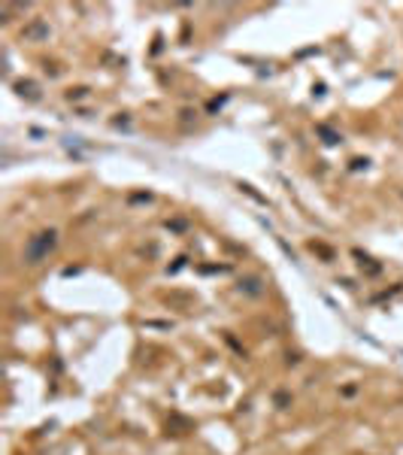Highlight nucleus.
Masks as SVG:
<instances>
[{
	"label": "nucleus",
	"mask_w": 403,
	"mask_h": 455,
	"mask_svg": "<svg viewBox=\"0 0 403 455\" xmlns=\"http://www.w3.org/2000/svg\"><path fill=\"white\" fill-rule=\"evenodd\" d=\"M55 246H58V231H55V228H46V231L33 234V237L24 243L21 258H24L27 267H36V264H42V261L55 252Z\"/></svg>",
	"instance_id": "f257e3e1"
},
{
	"label": "nucleus",
	"mask_w": 403,
	"mask_h": 455,
	"mask_svg": "<svg viewBox=\"0 0 403 455\" xmlns=\"http://www.w3.org/2000/svg\"><path fill=\"white\" fill-rule=\"evenodd\" d=\"M21 36H24L27 43H42V39H49V24H46L42 18H33L30 24H24Z\"/></svg>",
	"instance_id": "f03ea898"
},
{
	"label": "nucleus",
	"mask_w": 403,
	"mask_h": 455,
	"mask_svg": "<svg viewBox=\"0 0 403 455\" xmlns=\"http://www.w3.org/2000/svg\"><path fill=\"white\" fill-rule=\"evenodd\" d=\"M240 292H243V295H249V298H261V295H264V282H261V276H243V279H240Z\"/></svg>",
	"instance_id": "7ed1b4c3"
},
{
	"label": "nucleus",
	"mask_w": 403,
	"mask_h": 455,
	"mask_svg": "<svg viewBox=\"0 0 403 455\" xmlns=\"http://www.w3.org/2000/svg\"><path fill=\"white\" fill-rule=\"evenodd\" d=\"M15 94L24 100H39V85L30 79H21V82H15Z\"/></svg>",
	"instance_id": "20e7f679"
},
{
	"label": "nucleus",
	"mask_w": 403,
	"mask_h": 455,
	"mask_svg": "<svg viewBox=\"0 0 403 455\" xmlns=\"http://www.w3.org/2000/svg\"><path fill=\"white\" fill-rule=\"evenodd\" d=\"M316 131H319V137H325V143H328V146H337V143H340V134H337V131H331L328 125H316Z\"/></svg>",
	"instance_id": "39448f33"
},
{
	"label": "nucleus",
	"mask_w": 403,
	"mask_h": 455,
	"mask_svg": "<svg viewBox=\"0 0 403 455\" xmlns=\"http://www.w3.org/2000/svg\"><path fill=\"white\" fill-rule=\"evenodd\" d=\"M82 97H88V88H82V85L67 91V100H82Z\"/></svg>",
	"instance_id": "423d86ee"
},
{
	"label": "nucleus",
	"mask_w": 403,
	"mask_h": 455,
	"mask_svg": "<svg viewBox=\"0 0 403 455\" xmlns=\"http://www.w3.org/2000/svg\"><path fill=\"white\" fill-rule=\"evenodd\" d=\"M240 191H246V194H249V197H255L258 203H267V197H261V194H258L252 185H246V182H240Z\"/></svg>",
	"instance_id": "0eeeda50"
},
{
	"label": "nucleus",
	"mask_w": 403,
	"mask_h": 455,
	"mask_svg": "<svg viewBox=\"0 0 403 455\" xmlns=\"http://www.w3.org/2000/svg\"><path fill=\"white\" fill-rule=\"evenodd\" d=\"M182 267H185V258H176V264H173V267H167V273H179Z\"/></svg>",
	"instance_id": "6e6552de"
},
{
	"label": "nucleus",
	"mask_w": 403,
	"mask_h": 455,
	"mask_svg": "<svg viewBox=\"0 0 403 455\" xmlns=\"http://www.w3.org/2000/svg\"><path fill=\"white\" fill-rule=\"evenodd\" d=\"M276 407H288V395H285V392L276 395Z\"/></svg>",
	"instance_id": "1a4fd4ad"
},
{
	"label": "nucleus",
	"mask_w": 403,
	"mask_h": 455,
	"mask_svg": "<svg viewBox=\"0 0 403 455\" xmlns=\"http://www.w3.org/2000/svg\"><path fill=\"white\" fill-rule=\"evenodd\" d=\"M361 167H367V161H361V158H355V161H352V170H361Z\"/></svg>",
	"instance_id": "9d476101"
},
{
	"label": "nucleus",
	"mask_w": 403,
	"mask_h": 455,
	"mask_svg": "<svg viewBox=\"0 0 403 455\" xmlns=\"http://www.w3.org/2000/svg\"><path fill=\"white\" fill-rule=\"evenodd\" d=\"M167 228H173V231H182V228H185V222H167Z\"/></svg>",
	"instance_id": "9b49d317"
}]
</instances>
